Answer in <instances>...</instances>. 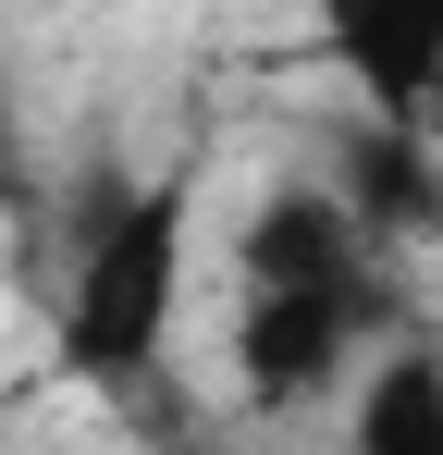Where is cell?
Listing matches in <instances>:
<instances>
[{"label": "cell", "mask_w": 443, "mask_h": 455, "mask_svg": "<svg viewBox=\"0 0 443 455\" xmlns=\"http://www.w3.org/2000/svg\"><path fill=\"white\" fill-rule=\"evenodd\" d=\"M185 234H197V172L99 185L62 271V357L86 381H148L173 320H185Z\"/></svg>", "instance_id": "cell-1"}, {"label": "cell", "mask_w": 443, "mask_h": 455, "mask_svg": "<svg viewBox=\"0 0 443 455\" xmlns=\"http://www.w3.org/2000/svg\"><path fill=\"white\" fill-rule=\"evenodd\" d=\"M407 332V296H394V271L369 259L345 283H246V320H234V381H246V406L259 419H295V406H320L333 381L358 370L369 345H394Z\"/></svg>", "instance_id": "cell-2"}, {"label": "cell", "mask_w": 443, "mask_h": 455, "mask_svg": "<svg viewBox=\"0 0 443 455\" xmlns=\"http://www.w3.org/2000/svg\"><path fill=\"white\" fill-rule=\"evenodd\" d=\"M320 37L369 86V111L419 124L443 99V0H320Z\"/></svg>", "instance_id": "cell-3"}, {"label": "cell", "mask_w": 443, "mask_h": 455, "mask_svg": "<svg viewBox=\"0 0 443 455\" xmlns=\"http://www.w3.org/2000/svg\"><path fill=\"white\" fill-rule=\"evenodd\" d=\"M345 455H443V345H369L358 419H345Z\"/></svg>", "instance_id": "cell-4"}, {"label": "cell", "mask_w": 443, "mask_h": 455, "mask_svg": "<svg viewBox=\"0 0 443 455\" xmlns=\"http://www.w3.org/2000/svg\"><path fill=\"white\" fill-rule=\"evenodd\" d=\"M0 210H12V172H0Z\"/></svg>", "instance_id": "cell-5"}]
</instances>
